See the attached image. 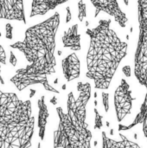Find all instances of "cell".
Segmentation results:
<instances>
[{
	"mask_svg": "<svg viewBox=\"0 0 147 148\" xmlns=\"http://www.w3.org/2000/svg\"><path fill=\"white\" fill-rule=\"evenodd\" d=\"M124 3H125L126 6H128V4H129V0H124Z\"/></svg>",
	"mask_w": 147,
	"mask_h": 148,
	"instance_id": "484cf974",
	"label": "cell"
},
{
	"mask_svg": "<svg viewBox=\"0 0 147 148\" xmlns=\"http://www.w3.org/2000/svg\"><path fill=\"white\" fill-rule=\"evenodd\" d=\"M34 126L30 100L0 89V148H29Z\"/></svg>",
	"mask_w": 147,
	"mask_h": 148,
	"instance_id": "277c9868",
	"label": "cell"
},
{
	"mask_svg": "<svg viewBox=\"0 0 147 148\" xmlns=\"http://www.w3.org/2000/svg\"><path fill=\"white\" fill-rule=\"evenodd\" d=\"M101 97H102V103H103V106H104L105 112L108 113V111H109V94L102 92Z\"/></svg>",
	"mask_w": 147,
	"mask_h": 148,
	"instance_id": "e0dca14e",
	"label": "cell"
},
{
	"mask_svg": "<svg viewBox=\"0 0 147 148\" xmlns=\"http://www.w3.org/2000/svg\"><path fill=\"white\" fill-rule=\"evenodd\" d=\"M77 91V99L72 91L68 94L67 112L62 107L56 108L59 123L53 134L54 148H91L93 134L87 123V105L91 97L90 83L79 82Z\"/></svg>",
	"mask_w": 147,
	"mask_h": 148,
	"instance_id": "3957f363",
	"label": "cell"
},
{
	"mask_svg": "<svg viewBox=\"0 0 147 148\" xmlns=\"http://www.w3.org/2000/svg\"><path fill=\"white\" fill-rule=\"evenodd\" d=\"M59 25L60 14L55 12L43 22L28 28L23 41L10 45L11 49L21 51L29 62L25 68L17 69L10 78V82L19 91L41 84L45 90L60 94L48 81V75L55 73V36Z\"/></svg>",
	"mask_w": 147,
	"mask_h": 148,
	"instance_id": "6da1fadb",
	"label": "cell"
},
{
	"mask_svg": "<svg viewBox=\"0 0 147 148\" xmlns=\"http://www.w3.org/2000/svg\"><path fill=\"white\" fill-rule=\"evenodd\" d=\"M137 125H142L143 133H144V135L147 140V94H146L145 99H144L143 102L141 103L139 112L138 113V114L134 118L133 121L128 126L120 124L119 125V131L120 132L128 131V130L133 128L134 127H136Z\"/></svg>",
	"mask_w": 147,
	"mask_h": 148,
	"instance_id": "8fae6325",
	"label": "cell"
},
{
	"mask_svg": "<svg viewBox=\"0 0 147 148\" xmlns=\"http://www.w3.org/2000/svg\"><path fill=\"white\" fill-rule=\"evenodd\" d=\"M54 83H55V84H57V83H58V78H56V79L55 80Z\"/></svg>",
	"mask_w": 147,
	"mask_h": 148,
	"instance_id": "83f0119b",
	"label": "cell"
},
{
	"mask_svg": "<svg viewBox=\"0 0 147 148\" xmlns=\"http://www.w3.org/2000/svg\"><path fill=\"white\" fill-rule=\"evenodd\" d=\"M94 98H95V99L97 98V93H96V92L94 93Z\"/></svg>",
	"mask_w": 147,
	"mask_h": 148,
	"instance_id": "d590c367",
	"label": "cell"
},
{
	"mask_svg": "<svg viewBox=\"0 0 147 148\" xmlns=\"http://www.w3.org/2000/svg\"><path fill=\"white\" fill-rule=\"evenodd\" d=\"M106 124H107V127H110V123H109L108 121H107V123H106Z\"/></svg>",
	"mask_w": 147,
	"mask_h": 148,
	"instance_id": "836d02e7",
	"label": "cell"
},
{
	"mask_svg": "<svg viewBox=\"0 0 147 148\" xmlns=\"http://www.w3.org/2000/svg\"><path fill=\"white\" fill-rule=\"evenodd\" d=\"M78 6V19L80 22H83L87 16V5L83 0H80L77 3Z\"/></svg>",
	"mask_w": 147,
	"mask_h": 148,
	"instance_id": "9a60e30c",
	"label": "cell"
},
{
	"mask_svg": "<svg viewBox=\"0 0 147 148\" xmlns=\"http://www.w3.org/2000/svg\"><path fill=\"white\" fill-rule=\"evenodd\" d=\"M94 114H95V117H94V128L95 130L97 129H101L102 127H103V116L99 113L98 109L96 108H94Z\"/></svg>",
	"mask_w": 147,
	"mask_h": 148,
	"instance_id": "2e32d148",
	"label": "cell"
},
{
	"mask_svg": "<svg viewBox=\"0 0 147 148\" xmlns=\"http://www.w3.org/2000/svg\"><path fill=\"white\" fill-rule=\"evenodd\" d=\"M12 32H13V26L10 23H7L5 24V37L9 40H11L13 38Z\"/></svg>",
	"mask_w": 147,
	"mask_h": 148,
	"instance_id": "ac0fdd59",
	"label": "cell"
},
{
	"mask_svg": "<svg viewBox=\"0 0 147 148\" xmlns=\"http://www.w3.org/2000/svg\"><path fill=\"white\" fill-rule=\"evenodd\" d=\"M37 148H42V146H41V143L39 142L38 145H37Z\"/></svg>",
	"mask_w": 147,
	"mask_h": 148,
	"instance_id": "4dcf8cb0",
	"label": "cell"
},
{
	"mask_svg": "<svg viewBox=\"0 0 147 148\" xmlns=\"http://www.w3.org/2000/svg\"><path fill=\"white\" fill-rule=\"evenodd\" d=\"M62 88L63 90H66V88H67V86H66V84H63V85L62 86Z\"/></svg>",
	"mask_w": 147,
	"mask_h": 148,
	"instance_id": "4316f807",
	"label": "cell"
},
{
	"mask_svg": "<svg viewBox=\"0 0 147 148\" xmlns=\"http://www.w3.org/2000/svg\"><path fill=\"white\" fill-rule=\"evenodd\" d=\"M66 10H67L66 23H68L71 21V18H72V13H71V10H70V7H69V6L66 7Z\"/></svg>",
	"mask_w": 147,
	"mask_h": 148,
	"instance_id": "7402d4cb",
	"label": "cell"
},
{
	"mask_svg": "<svg viewBox=\"0 0 147 148\" xmlns=\"http://www.w3.org/2000/svg\"><path fill=\"white\" fill-rule=\"evenodd\" d=\"M62 69L64 78L68 82L80 77L81 62L75 53H71L62 60Z\"/></svg>",
	"mask_w": 147,
	"mask_h": 148,
	"instance_id": "9c48e42d",
	"label": "cell"
},
{
	"mask_svg": "<svg viewBox=\"0 0 147 148\" xmlns=\"http://www.w3.org/2000/svg\"><path fill=\"white\" fill-rule=\"evenodd\" d=\"M37 107H38V135L41 140H44L45 137V131L46 126L48 123V118L49 116V109L45 102V96L42 95L40 99L37 101Z\"/></svg>",
	"mask_w": 147,
	"mask_h": 148,
	"instance_id": "5bb4252c",
	"label": "cell"
},
{
	"mask_svg": "<svg viewBox=\"0 0 147 148\" xmlns=\"http://www.w3.org/2000/svg\"><path fill=\"white\" fill-rule=\"evenodd\" d=\"M0 63L3 65H6V55L2 45H0Z\"/></svg>",
	"mask_w": 147,
	"mask_h": 148,
	"instance_id": "d6986e66",
	"label": "cell"
},
{
	"mask_svg": "<svg viewBox=\"0 0 147 148\" xmlns=\"http://www.w3.org/2000/svg\"><path fill=\"white\" fill-rule=\"evenodd\" d=\"M132 94L133 91L131 90L130 84L126 79H121L120 84L116 88L113 96L114 108L119 122H121L132 112L133 102L136 100V98L133 97Z\"/></svg>",
	"mask_w": 147,
	"mask_h": 148,
	"instance_id": "8992f818",
	"label": "cell"
},
{
	"mask_svg": "<svg viewBox=\"0 0 147 148\" xmlns=\"http://www.w3.org/2000/svg\"><path fill=\"white\" fill-rule=\"evenodd\" d=\"M69 0H32L29 17L43 16Z\"/></svg>",
	"mask_w": 147,
	"mask_h": 148,
	"instance_id": "30bf717a",
	"label": "cell"
},
{
	"mask_svg": "<svg viewBox=\"0 0 147 148\" xmlns=\"http://www.w3.org/2000/svg\"><path fill=\"white\" fill-rule=\"evenodd\" d=\"M29 92H30V94H29V98H32V97L35 95V94H36V90H35V89H29Z\"/></svg>",
	"mask_w": 147,
	"mask_h": 148,
	"instance_id": "cb8c5ba5",
	"label": "cell"
},
{
	"mask_svg": "<svg viewBox=\"0 0 147 148\" xmlns=\"http://www.w3.org/2000/svg\"><path fill=\"white\" fill-rule=\"evenodd\" d=\"M0 82H1L2 85L4 84V81H3V77H2V75H1V63H0Z\"/></svg>",
	"mask_w": 147,
	"mask_h": 148,
	"instance_id": "d4e9b609",
	"label": "cell"
},
{
	"mask_svg": "<svg viewBox=\"0 0 147 148\" xmlns=\"http://www.w3.org/2000/svg\"><path fill=\"white\" fill-rule=\"evenodd\" d=\"M85 24H86V26L88 27V26L89 25V22H88V21H86V23H85Z\"/></svg>",
	"mask_w": 147,
	"mask_h": 148,
	"instance_id": "f1b7e54d",
	"label": "cell"
},
{
	"mask_svg": "<svg viewBox=\"0 0 147 148\" xmlns=\"http://www.w3.org/2000/svg\"><path fill=\"white\" fill-rule=\"evenodd\" d=\"M57 54H58V56H61V55H62V51H61V50H58V51H57Z\"/></svg>",
	"mask_w": 147,
	"mask_h": 148,
	"instance_id": "f546056e",
	"label": "cell"
},
{
	"mask_svg": "<svg viewBox=\"0 0 147 148\" xmlns=\"http://www.w3.org/2000/svg\"><path fill=\"white\" fill-rule=\"evenodd\" d=\"M2 36V34H1V32H0V37Z\"/></svg>",
	"mask_w": 147,
	"mask_h": 148,
	"instance_id": "8d00e7d4",
	"label": "cell"
},
{
	"mask_svg": "<svg viewBox=\"0 0 147 148\" xmlns=\"http://www.w3.org/2000/svg\"><path fill=\"white\" fill-rule=\"evenodd\" d=\"M97 144H98V142H97V141H94V147H97Z\"/></svg>",
	"mask_w": 147,
	"mask_h": 148,
	"instance_id": "e575fe53",
	"label": "cell"
},
{
	"mask_svg": "<svg viewBox=\"0 0 147 148\" xmlns=\"http://www.w3.org/2000/svg\"><path fill=\"white\" fill-rule=\"evenodd\" d=\"M131 67L129 65H126L122 68V72L126 77H131Z\"/></svg>",
	"mask_w": 147,
	"mask_h": 148,
	"instance_id": "44dd1931",
	"label": "cell"
},
{
	"mask_svg": "<svg viewBox=\"0 0 147 148\" xmlns=\"http://www.w3.org/2000/svg\"><path fill=\"white\" fill-rule=\"evenodd\" d=\"M110 134H111V135H113V129H111V131H110Z\"/></svg>",
	"mask_w": 147,
	"mask_h": 148,
	"instance_id": "d6a6232c",
	"label": "cell"
},
{
	"mask_svg": "<svg viewBox=\"0 0 147 148\" xmlns=\"http://www.w3.org/2000/svg\"><path fill=\"white\" fill-rule=\"evenodd\" d=\"M90 2L95 8V18L100 12L103 11L112 16L121 28H126L128 18L126 13L120 9L118 0H90Z\"/></svg>",
	"mask_w": 147,
	"mask_h": 148,
	"instance_id": "52a82bcc",
	"label": "cell"
},
{
	"mask_svg": "<svg viewBox=\"0 0 147 148\" xmlns=\"http://www.w3.org/2000/svg\"><path fill=\"white\" fill-rule=\"evenodd\" d=\"M0 19L16 20L26 24L23 0H0Z\"/></svg>",
	"mask_w": 147,
	"mask_h": 148,
	"instance_id": "ba28073f",
	"label": "cell"
},
{
	"mask_svg": "<svg viewBox=\"0 0 147 148\" xmlns=\"http://www.w3.org/2000/svg\"><path fill=\"white\" fill-rule=\"evenodd\" d=\"M9 62H10V63L13 67H16V66L17 59H16V56L14 55V53H13L12 50L10 51V59H9Z\"/></svg>",
	"mask_w": 147,
	"mask_h": 148,
	"instance_id": "ffe728a7",
	"label": "cell"
},
{
	"mask_svg": "<svg viewBox=\"0 0 147 148\" xmlns=\"http://www.w3.org/2000/svg\"><path fill=\"white\" fill-rule=\"evenodd\" d=\"M89 48L87 54L86 76L96 89H108L111 82L127 54V42L122 41L111 28V19H101L98 25L87 29Z\"/></svg>",
	"mask_w": 147,
	"mask_h": 148,
	"instance_id": "7a4b0ae2",
	"label": "cell"
},
{
	"mask_svg": "<svg viewBox=\"0 0 147 148\" xmlns=\"http://www.w3.org/2000/svg\"><path fill=\"white\" fill-rule=\"evenodd\" d=\"M139 39L134 54V75L147 89V0H138Z\"/></svg>",
	"mask_w": 147,
	"mask_h": 148,
	"instance_id": "5b68a950",
	"label": "cell"
},
{
	"mask_svg": "<svg viewBox=\"0 0 147 148\" xmlns=\"http://www.w3.org/2000/svg\"><path fill=\"white\" fill-rule=\"evenodd\" d=\"M78 24L75 23L63 32L62 42L65 48L72 50H81V35L78 34Z\"/></svg>",
	"mask_w": 147,
	"mask_h": 148,
	"instance_id": "7c38bea8",
	"label": "cell"
},
{
	"mask_svg": "<svg viewBox=\"0 0 147 148\" xmlns=\"http://www.w3.org/2000/svg\"><path fill=\"white\" fill-rule=\"evenodd\" d=\"M97 105H98V102H97V101L95 100V101H94V106L97 107Z\"/></svg>",
	"mask_w": 147,
	"mask_h": 148,
	"instance_id": "1f68e13d",
	"label": "cell"
},
{
	"mask_svg": "<svg viewBox=\"0 0 147 148\" xmlns=\"http://www.w3.org/2000/svg\"><path fill=\"white\" fill-rule=\"evenodd\" d=\"M119 135L120 140H115L109 138L107 135V133L103 131L101 133L102 148H141L139 144L130 140L122 134H120Z\"/></svg>",
	"mask_w": 147,
	"mask_h": 148,
	"instance_id": "4fadbf2b",
	"label": "cell"
},
{
	"mask_svg": "<svg viewBox=\"0 0 147 148\" xmlns=\"http://www.w3.org/2000/svg\"><path fill=\"white\" fill-rule=\"evenodd\" d=\"M49 101H50V103L53 104L54 106H56V104H57V98H56V96H53L52 99H51Z\"/></svg>",
	"mask_w": 147,
	"mask_h": 148,
	"instance_id": "603a6c76",
	"label": "cell"
}]
</instances>
